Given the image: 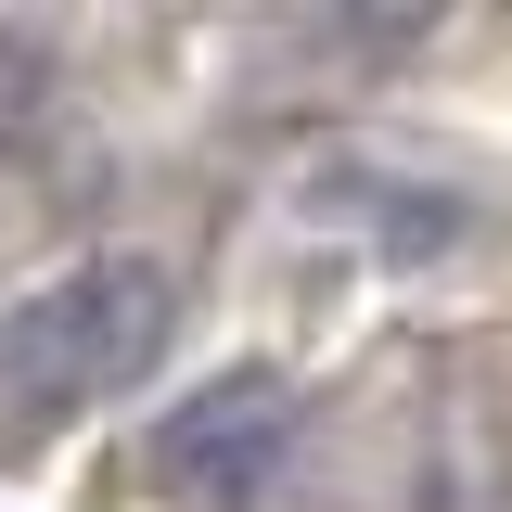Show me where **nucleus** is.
Returning a JSON list of instances; mask_svg holds the SVG:
<instances>
[{
    "label": "nucleus",
    "instance_id": "nucleus-2",
    "mask_svg": "<svg viewBox=\"0 0 512 512\" xmlns=\"http://www.w3.org/2000/svg\"><path fill=\"white\" fill-rule=\"evenodd\" d=\"M295 436H308V397L269 359H231L192 397H167L141 423V487L167 512H256L282 474H295Z\"/></svg>",
    "mask_w": 512,
    "mask_h": 512
},
{
    "label": "nucleus",
    "instance_id": "nucleus-3",
    "mask_svg": "<svg viewBox=\"0 0 512 512\" xmlns=\"http://www.w3.org/2000/svg\"><path fill=\"white\" fill-rule=\"evenodd\" d=\"M423 512H512V346L474 333L436 359V423H423Z\"/></svg>",
    "mask_w": 512,
    "mask_h": 512
},
{
    "label": "nucleus",
    "instance_id": "nucleus-1",
    "mask_svg": "<svg viewBox=\"0 0 512 512\" xmlns=\"http://www.w3.org/2000/svg\"><path fill=\"white\" fill-rule=\"evenodd\" d=\"M180 333V282L154 256H77L39 295L0 308V461H39L64 423H90L103 397L167 359Z\"/></svg>",
    "mask_w": 512,
    "mask_h": 512
}]
</instances>
